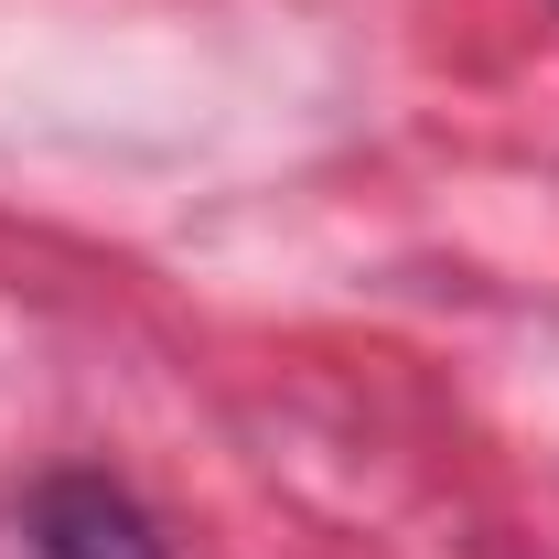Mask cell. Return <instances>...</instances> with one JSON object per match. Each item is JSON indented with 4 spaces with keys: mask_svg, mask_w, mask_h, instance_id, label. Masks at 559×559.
Returning <instances> with one entry per match:
<instances>
[{
    "mask_svg": "<svg viewBox=\"0 0 559 559\" xmlns=\"http://www.w3.org/2000/svg\"><path fill=\"white\" fill-rule=\"evenodd\" d=\"M22 538H33V559H173L151 506L108 474H44L22 495Z\"/></svg>",
    "mask_w": 559,
    "mask_h": 559,
    "instance_id": "6da1fadb",
    "label": "cell"
}]
</instances>
